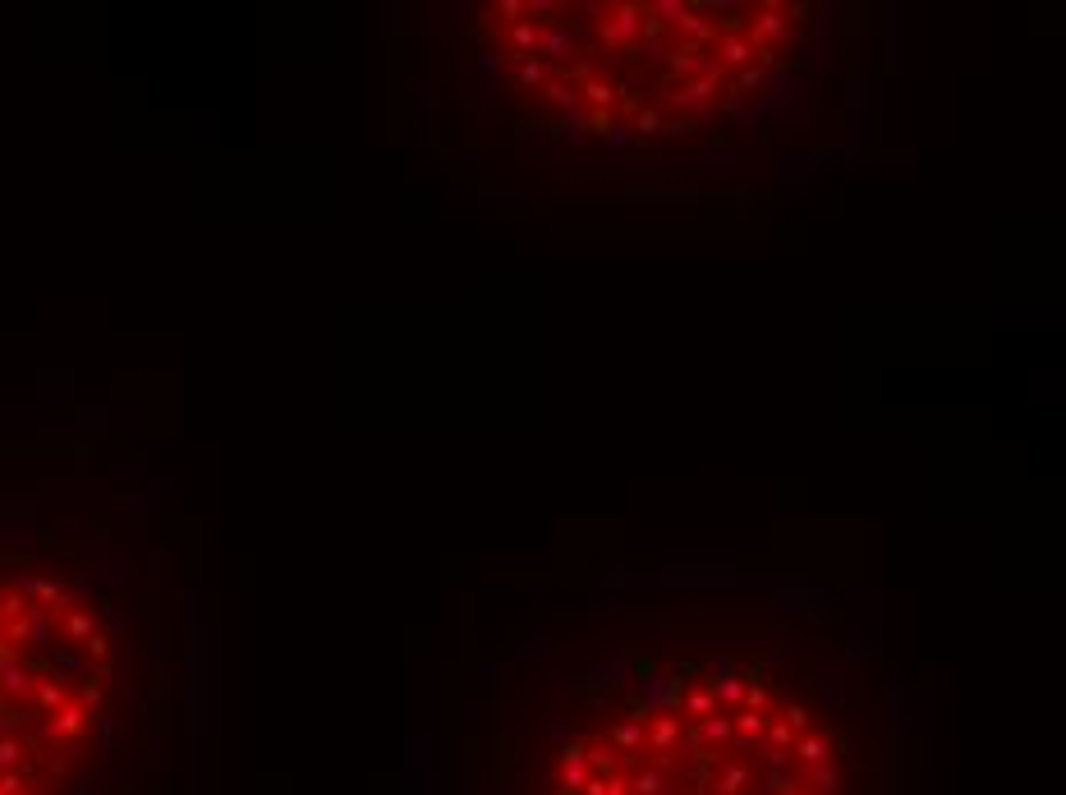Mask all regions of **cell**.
Instances as JSON below:
<instances>
[{
    "label": "cell",
    "instance_id": "6da1fadb",
    "mask_svg": "<svg viewBox=\"0 0 1066 795\" xmlns=\"http://www.w3.org/2000/svg\"><path fill=\"white\" fill-rule=\"evenodd\" d=\"M538 795H892L874 717L795 644L621 653L575 671Z\"/></svg>",
    "mask_w": 1066,
    "mask_h": 795
},
{
    "label": "cell",
    "instance_id": "7a4b0ae2",
    "mask_svg": "<svg viewBox=\"0 0 1066 795\" xmlns=\"http://www.w3.org/2000/svg\"><path fill=\"white\" fill-rule=\"evenodd\" d=\"M570 14L575 28L561 0H524L520 19L488 10L483 37L501 56H533L543 83L575 97L561 134H598L616 152L635 138L699 134L759 111L805 69L814 42L805 0H584Z\"/></svg>",
    "mask_w": 1066,
    "mask_h": 795
},
{
    "label": "cell",
    "instance_id": "3957f363",
    "mask_svg": "<svg viewBox=\"0 0 1066 795\" xmlns=\"http://www.w3.org/2000/svg\"><path fill=\"white\" fill-rule=\"evenodd\" d=\"M102 625H97V612H92V602L88 607H74V612H65V621H60V639L65 644H74V648H83L92 635H97Z\"/></svg>",
    "mask_w": 1066,
    "mask_h": 795
},
{
    "label": "cell",
    "instance_id": "277c9868",
    "mask_svg": "<svg viewBox=\"0 0 1066 795\" xmlns=\"http://www.w3.org/2000/svg\"><path fill=\"white\" fill-rule=\"evenodd\" d=\"M0 639H5V625H0Z\"/></svg>",
    "mask_w": 1066,
    "mask_h": 795
},
{
    "label": "cell",
    "instance_id": "5b68a950",
    "mask_svg": "<svg viewBox=\"0 0 1066 795\" xmlns=\"http://www.w3.org/2000/svg\"><path fill=\"white\" fill-rule=\"evenodd\" d=\"M0 598H5V589H0Z\"/></svg>",
    "mask_w": 1066,
    "mask_h": 795
}]
</instances>
